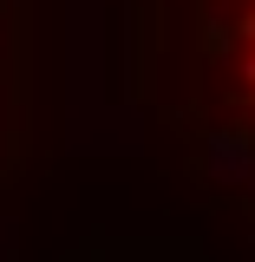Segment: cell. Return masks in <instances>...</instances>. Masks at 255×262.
I'll use <instances>...</instances> for the list:
<instances>
[{
  "label": "cell",
  "instance_id": "obj_1",
  "mask_svg": "<svg viewBox=\"0 0 255 262\" xmlns=\"http://www.w3.org/2000/svg\"><path fill=\"white\" fill-rule=\"evenodd\" d=\"M236 79H242V92L255 98V7L242 13V66H236Z\"/></svg>",
  "mask_w": 255,
  "mask_h": 262
}]
</instances>
